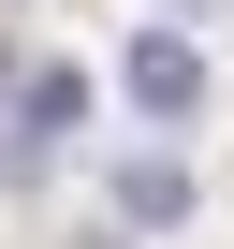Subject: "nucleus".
Listing matches in <instances>:
<instances>
[{"label": "nucleus", "mask_w": 234, "mask_h": 249, "mask_svg": "<svg viewBox=\"0 0 234 249\" xmlns=\"http://www.w3.org/2000/svg\"><path fill=\"white\" fill-rule=\"evenodd\" d=\"M117 220H147V234L190 220V176H176V161H117Z\"/></svg>", "instance_id": "obj_2"}, {"label": "nucleus", "mask_w": 234, "mask_h": 249, "mask_svg": "<svg viewBox=\"0 0 234 249\" xmlns=\"http://www.w3.org/2000/svg\"><path fill=\"white\" fill-rule=\"evenodd\" d=\"M15 117H30V147H59L73 117H88V73H30V88H15Z\"/></svg>", "instance_id": "obj_3"}, {"label": "nucleus", "mask_w": 234, "mask_h": 249, "mask_svg": "<svg viewBox=\"0 0 234 249\" xmlns=\"http://www.w3.org/2000/svg\"><path fill=\"white\" fill-rule=\"evenodd\" d=\"M117 88H132L147 117H205V103H219V73H205V44H176V30H147L132 59H117Z\"/></svg>", "instance_id": "obj_1"}]
</instances>
